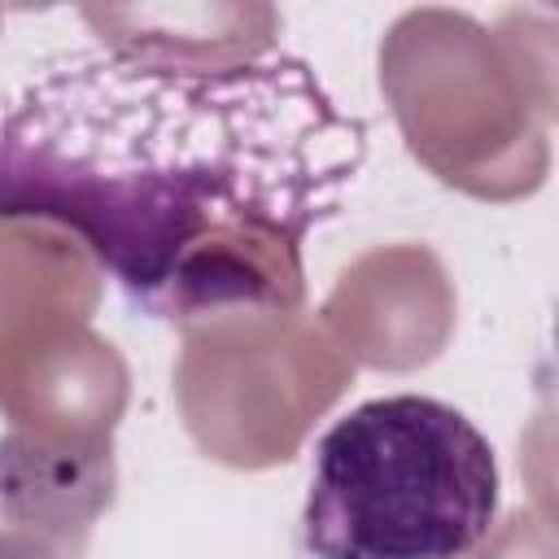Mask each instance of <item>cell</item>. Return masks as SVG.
<instances>
[{
    "mask_svg": "<svg viewBox=\"0 0 559 559\" xmlns=\"http://www.w3.org/2000/svg\"><path fill=\"white\" fill-rule=\"evenodd\" d=\"M362 166L367 122L284 48H74L0 118V214L79 231L153 314L293 306Z\"/></svg>",
    "mask_w": 559,
    "mask_h": 559,
    "instance_id": "cell-1",
    "label": "cell"
},
{
    "mask_svg": "<svg viewBox=\"0 0 559 559\" xmlns=\"http://www.w3.org/2000/svg\"><path fill=\"white\" fill-rule=\"evenodd\" d=\"M493 511L485 432L437 397L397 393L319 437L301 546L314 559H459L480 546Z\"/></svg>",
    "mask_w": 559,
    "mask_h": 559,
    "instance_id": "cell-2",
    "label": "cell"
}]
</instances>
